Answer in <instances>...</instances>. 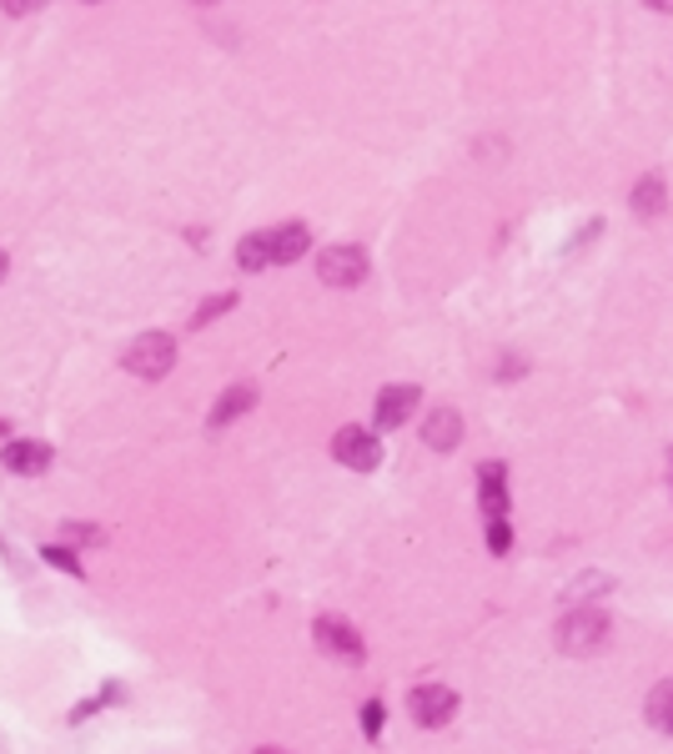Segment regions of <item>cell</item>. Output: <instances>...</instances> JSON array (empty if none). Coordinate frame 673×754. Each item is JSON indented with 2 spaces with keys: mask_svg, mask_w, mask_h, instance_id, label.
Segmentation results:
<instances>
[{
  "mask_svg": "<svg viewBox=\"0 0 673 754\" xmlns=\"http://www.w3.org/2000/svg\"><path fill=\"white\" fill-rule=\"evenodd\" d=\"M648 725L659 729V734H673V679H663V684H653V694H648L644 704Z\"/></svg>",
  "mask_w": 673,
  "mask_h": 754,
  "instance_id": "cell-13",
  "label": "cell"
},
{
  "mask_svg": "<svg viewBox=\"0 0 673 754\" xmlns=\"http://www.w3.org/2000/svg\"><path fill=\"white\" fill-rule=\"evenodd\" d=\"M609 644V613L588 609V604H573L563 619H558V649L563 654H598Z\"/></svg>",
  "mask_w": 673,
  "mask_h": 754,
  "instance_id": "cell-1",
  "label": "cell"
},
{
  "mask_svg": "<svg viewBox=\"0 0 673 754\" xmlns=\"http://www.w3.org/2000/svg\"><path fill=\"white\" fill-rule=\"evenodd\" d=\"M5 267H11V257H5V252H0V282H5Z\"/></svg>",
  "mask_w": 673,
  "mask_h": 754,
  "instance_id": "cell-24",
  "label": "cell"
},
{
  "mask_svg": "<svg viewBox=\"0 0 673 754\" xmlns=\"http://www.w3.org/2000/svg\"><path fill=\"white\" fill-rule=\"evenodd\" d=\"M417 403H423V392H417L413 382H392V388H382V392H377V403H372L377 433L402 428V423H407V417L417 413Z\"/></svg>",
  "mask_w": 673,
  "mask_h": 754,
  "instance_id": "cell-7",
  "label": "cell"
},
{
  "mask_svg": "<svg viewBox=\"0 0 673 754\" xmlns=\"http://www.w3.org/2000/svg\"><path fill=\"white\" fill-rule=\"evenodd\" d=\"M423 442H428L432 453H453L457 442H463V417H457V408H432L428 423H423Z\"/></svg>",
  "mask_w": 673,
  "mask_h": 754,
  "instance_id": "cell-11",
  "label": "cell"
},
{
  "mask_svg": "<svg viewBox=\"0 0 673 754\" xmlns=\"http://www.w3.org/2000/svg\"><path fill=\"white\" fill-rule=\"evenodd\" d=\"M478 503H482V519H507V469L503 463H482L478 469Z\"/></svg>",
  "mask_w": 673,
  "mask_h": 754,
  "instance_id": "cell-10",
  "label": "cell"
},
{
  "mask_svg": "<svg viewBox=\"0 0 673 754\" xmlns=\"http://www.w3.org/2000/svg\"><path fill=\"white\" fill-rule=\"evenodd\" d=\"M317 277H322L327 287H357V282H367V252L352 247V242H342V247H327L322 257H317Z\"/></svg>",
  "mask_w": 673,
  "mask_h": 754,
  "instance_id": "cell-5",
  "label": "cell"
},
{
  "mask_svg": "<svg viewBox=\"0 0 673 754\" xmlns=\"http://www.w3.org/2000/svg\"><path fill=\"white\" fill-rule=\"evenodd\" d=\"M257 408V388H246V382H236V388H227L217 398V408H211V417H207V428L217 433V428H227V423H236L242 413H252Z\"/></svg>",
  "mask_w": 673,
  "mask_h": 754,
  "instance_id": "cell-12",
  "label": "cell"
},
{
  "mask_svg": "<svg viewBox=\"0 0 673 754\" xmlns=\"http://www.w3.org/2000/svg\"><path fill=\"white\" fill-rule=\"evenodd\" d=\"M307 247H311V232L302 227V221H282V227H267V257H272V267H286V262H297Z\"/></svg>",
  "mask_w": 673,
  "mask_h": 754,
  "instance_id": "cell-8",
  "label": "cell"
},
{
  "mask_svg": "<svg viewBox=\"0 0 673 754\" xmlns=\"http://www.w3.org/2000/svg\"><path fill=\"white\" fill-rule=\"evenodd\" d=\"M609 584H613L609 573H578V579H573V584H568V594H563V604H583V598L603 594V588H609Z\"/></svg>",
  "mask_w": 673,
  "mask_h": 754,
  "instance_id": "cell-15",
  "label": "cell"
},
{
  "mask_svg": "<svg viewBox=\"0 0 673 754\" xmlns=\"http://www.w3.org/2000/svg\"><path fill=\"white\" fill-rule=\"evenodd\" d=\"M257 754H282V750H257Z\"/></svg>",
  "mask_w": 673,
  "mask_h": 754,
  "instance_id": "cell-26",
  "label": "cell"
},
{
  "mask_svg": "<svg viewBox=\"0 0 673 754\" xmlns=\"http://www.w3.org/2000/svg\"><path fill=\"white\" fill-rule=\"evenodd\" d=\"M648 5H653V11H673V0H648Z\"/></svg>",
  "mask_w": 673,
  "mask_h": 754,
  "instance_id": "cell-23",
  "label": "cell"
},
{
  "mask_svg": "<svg viewBox=\"0 0 673 754\" xmlns=\"http://www.w3.org/2000/svg\"><path fill=\"white\" fill-rule=\"evenodd\" d=\"M236 307V297L232 292H221V297H211V302H201V307H196V317H192V327H211L217 323V317H227Z\"/></svg>",
  "mask_w": 673,
  "mask_h": 754,
  "instance_id": "cell-16",
  "label": "cell"
},
{
  "mask_svg": "<svg viewBox=\"0 0 673 754\" xmlns=\"http://www.w3.org/2000/svg\"><path fill=\"white\" fill-rule=\"evenodd\" d=\"M0 5H5L11 15H30V11H40L46 0H0Z\"/></svg>",
  "mask_w": 673,
  "mask_h": 754,
  "instance_id": "cell-22",
  "label": "cell"
},
{
  "mask_svg": "<svg viewBox=\"0 0 673 754\" xmlns=\"http://www.w3.org/2000/svg\"><path fill=\"white\" fill-rule=\"evenodd\" d=\"M669 483H673V453H669Z\"/></svg>",
  "mask_w": 673,
  "mask_h": 754,
  "instance_id": "cell-25",
  "label": "cell"
},
{
  "mask_svg": "<svg viewBox=\"0 0 673 754\" xmlns=\"http://www.w3.org/2000/svg\"><path fill=\"white\" fill-rule=\"evenodd\" d=\"M332 458L352 473H372L377 463H382V442H377V433L352 428L347 423V428H337V438H332Z\"/></svg>",
  "mask_w": 673,
  "mask_h": 754,
  "instance_id": "cell-4",
  "label": "cell"
},
{
  "mask_svg": "<svg viewBox=\"0 0 673 754\" xmlns=\"http://www.w3.org/2000/svg\"><path fill=\"white\" fill-rule=\"evenodd\" d=\"M663 196H669V192H663V177H659V171H648L644 182L634 186V211H638V217H659Z\"/></svg>",
  "mask_w": 673,
  "mask_h": 754,
  "instance_id": "cell-14",
  "label": "cell"
},
{
  "mask_svg": "<svg viewBox=\"0 0 673 754\" xmlns=\"http://www.w3.org/2000/svg\"><path fill=\"white\" fill-rule=\"evenodd\" d=\"M311 639H317V649L337 664H363L367 659V644L363 634L347 624V619H337V613H322L317 624H311Z\"/></svg>",
  "mask_w": 673,
  "mask_h": 754,
  "instance_id": "cell-3",
  "label": "cell"
},
{
  "mask_svg": "<svg viewBox=\"0 0 673 754\" xmlns=\"http://www.w3.org/2000/svg\"><path fill=\"white\" fill-rule=\"evenodd\" d=\"M61 534L71 538V544H101V538H106L101 528H96V523H65Z\"/></svg>",
  "mask_w": 673,
  "mask_h": 754,
  "instance_id": "cell-21",
  "label": "cell"
},
{
  "mask_svg": "<svg viewBox=\"0 0 673 754\" xmlns=\"http://www.w3.org/2000/svg\"><path fill=\"white\" fill-rule=\"evenodd\" d=\"M407 709H413V719L423 729H442L457 715V694L448 690V684H417V690L407 694Z\"/></svg>",
  "mask_w": 673,
  "mask_h": 754,
  "instance_id": "cell-6",
  "label": "cell"
},
{
  "mask_svg": "<svg viewBox=\"0 0 673 754\" xmlns=\"http://www.w3.org/2000/svg\"><path fill=\"white\" fill-rule=\"evenodd\" d=\"M40 559H46V563H56V569H61V573H71V579H86V569H81V563H76V554H71V548H56V544H46V548H40Z\"/></svg>",
  "mask_w": 673,
  "mask_h": 754,
  "instance_id": "cell-17",
  "label": "cell"
},
{
  "mask_svg": "<svg viewBox=\"0 0 673 754\" xmlns=\"http://www.w3.org/2000/svg\"><path fill=\"white\" fill-rule=\"evenodd\" d=\"M5 469L11 473H26V478H36V473L51 469V442H40V438H15L5 442Z\"/></svg>",
  "mask_w": 673,
  "mask_h": 754,
  "instance_id": "cell-9",
  "label": "cell"
},
{
  "mask_svg": "<svg viewBox=\"0 0 673 754\" xmlns=\"http://www.w3.org/2000/svg\"><path fill=\"white\" fill-rule=\"evenodd\" d=\"M382 725H388V704H382V700H367L363 704V734H367V740H377V734H382Z\"/></svg>",
  "mask_w": 673,
  "mask_h": 754,
  "instance_id": "cell-19",
  "label": "cell"
},
{
  "mask_svg": "<svg viewBox=\"0 0 673 754\" xmlns=\"http://www.w3.org/2000/svg\"><path fill=\"white\" fill-rule=\"evenodd\" d=\"M488 548L498 554V559L513 548V528H507V519H488Z\"/></svg>",
  "mask_w": 673,
  "mask_h": 754,
  "instance_id": "cell-20",
  "label": "cell"
},
{
  "mask_svg": "<svg viewBox=\"0 0 673 754\" xmlns=\"http://www.w3.org/2000/svg\"><path fill=\"white\" fill-rule=\"evenodd\" d=\"M121 367H126L131 377H151V382L167 377L171 367H176V338H171V332H142V338L121 352Z\"/></svg>",
  "mask_w": 673,
  "mask_h": 754,
  "instance_id": "cell-2",
  "label": "cell"
},
{
  "mask_svg": "<svg viewBox=\"0 0 673 754\" xmlns=\"http://www.w3.org/2000/svg\"><path fill=\"white\" fill-rule=\"evenodd\" d=\"M117 684H106V690L101 694H96V700H86V704H76V709H71V725H81V719H91V715H101V709H106V704H111V700H117Z\"/></svg>",
  "mask_w": 673,
  "mask_h": 754,
  "instance_id": "cell-18",
  "label": "cell"
}]
</instances>
